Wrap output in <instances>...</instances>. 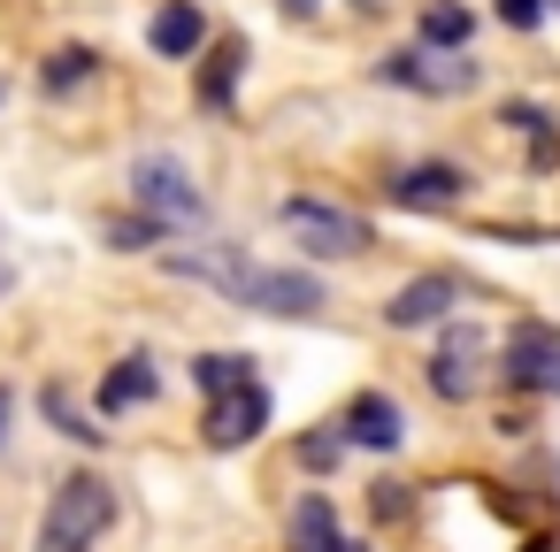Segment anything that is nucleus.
<instances>
[{
	"label": "nucleus",
	"instance_id": "f257e3e1",
	"mask_svg": "<svg viewBox=\"0 0 560 552\" xmlns=\"http://www.w3.org/2000/svg\"><path fill=\"white\" fill-rule=\"evenodd\" d=\"M131 208L154 231H200L208 223V200H200V185L177 154H139L131 162Z\"/></svg>",
	"mask_w": 560,
	"mask_h": 552
},
{
	"label": "nucleus",
	"instance_id": "f03ea898",
	"mask_svg": "<svg viewBox=\"0 0 560 552\" xmlns=\"http://www.w3.org/2000/svg\"><path fill=\"white\" fill-rule=\"evenodd\" d=\"M108 521H116V491H108L101 475H70V483H55V498H47L39 552H85Z\"/></svg>",
	"mask_w": 560,
	"mask_h": 552
},
{
	"label": "nucleus",
	"instance_id": "7ed1b4c3",
	"mask_svg": "<svg viewBox=\"0 0 560 552\" xmlns=\"http://www.w3.org/2000/svg\"><path fill=\"white\" fill-rule=\"evenodd\" d=\"M284 231H292L315 261H353V254H369V223L346 215V208H330V200H284Z\"/></svg>",
	"mask_w": 560,
	"mask_h": 552
},
{
	"label": "nucleus",
	"instance_id": "20e7f679",
	"mask_svg": "<svg viewBox=\"0 0 560 552\" xmlns=\"http://www.w3.org/2000/svg\"><path fill=\"white\" fill-rule=\"evenodd\" d=\"M238 300L261 307V315H292V322H300V315H323V307H330V284L307 277V269H254Z\"/></svg>",
	"mask_w": 560,
	"mask_h": 552
},
{
	"label": "nucleus",
	"instance_id": "39448f33",
	"mask_svg": "<svg viewBox=\"0 0 560 552\" xmlns=\"http://www.w3.org/2000/svg\"><path fill=\"white\" fill-rule=\"evenodd\" d=\"M506 384L514 391H560V330L552 322H514L506 330Z\"/></svg>",
	"mask_w": 560,
	"mask_h": 552
},
{
	"label": "nucleus",
	"instance_id": "423d86ee",
	"mask_svg": "<svg viewBox=\"0 0 560 552\" xmlns=\"http://www.w3.org/2000/svg\"><path fill=\"white\" fill-rule=\"evenodd\" d=\"M376 78L384 85H407V93H468L476 85V62H438L430 47H407V55H384Z\"/></svg>",
	"mask_w": 560,
	"mask_h": 552
},
{
	"label": "nucleus",
	"instance_id": "0eeeda50",
	"mask_svg": "<svg viewBox=\"0 0 560 552\" xmlns=\"http://www.w3.org/2000/svg\"><path fill=\"white\" fill-rule=\"evenodd\" d=\"M261 430H269V391L261 384H238V391H215L208 399V445L215 453H231V445H246Z\"/></svg>",
	"mask_w": 560,
	"mask_h": 552
},
{
	"label": "nucleus",
	"instance_id": "6e6552de",
	"mask_svg": "<svg viewBox=\"0 0 560 552\" xmlns=\"http://www.w3.org/2000/svg\"><path fill=\"white\" fill-rule=\"evenodd\" d=\"M162 269L170 277H192V284H215V292H246V277H254V261L238 254V246H170L162 254Z\"/></svg>",
	"mask_w": 560,
	"mask_h": 552
},
{
	"label": "nucleus",
	"instance_id": "1a4fd4ad",
	"mask_svg": "<svg viewBox=\"0 0 560 552\" xmlns=\"http://www.w3.org/2000/svg\"><path fill=\"white\" fill-rule=\"evenodd\" d=\"M476 353H483V330L476 322H453L445 345L430 353V391L438 399H468L476 391Z\"/></svg>",
	"mask_w": 560,
	"mask_h": 552
},
{
	"label": "nucleus",
	"instance_id": "9d476101",
	"mask_svg": "<svg viewBox=\"0 0 560 552\" xmlns=\"http://www.w3.org/2000/svg\"><path fill=\"white\" fill-rule=\"evenodd\" d=\"M460 300V284L445 277V269H430V277H415V284H399L392 292V307H384V322L392 330H422V322H445V307Z\"/></svg>",
	"mask_w": 560,
	"mask_h": 552
},
{
	"label": "nucleus",
	"instance_id": "9b49d317",
	"mask_svg": "<svg viewBox=\"0 0 560 552\" xmlns=\"http://www.w3.org/2000/svg\"><path fill=\"white\" fill-rule=\"evenodd\" d=\"M338 437H353V445H376V453H399V437H407V422H399V399H392V391H361V399L346 407Z\"/></svg>",
	"mask_w": 560,
	"mask_h": 552
},
{
	"label": "nucleus",
	"instance_id": "f8f14e48",
	"mask_svg": "<svg viewBox=\"0 0 560 552\" xmlns=\"http://www.w3.org/2000/svg\"><path fill=\"white\" fill-rule=\"evenodd\" d=\"M460 192H468V177H460L453 162H422V169H399V177H392V200H399V208H415V215L453 208Z\"/></svg>",
	"mask_w": 560,
	"mask_h": 552
},
{
	"label": "nucleus",
	"instance_id": "ddd939ff",
	"mask_svg": "<svg viewBox=\"0 0 560 552\" xmlns=\"http://www.w3.org/2000/svg\"><path fill=\"white\" fill-rule=\"evenodd\" d=\"M147 39H154V55H162V62H185V55H200V39H208V16H200V0H170V9L147 24Z\"/></svg>",
	"mask_w": 560,
	"mask_h": 552
},
{
	"label": "nucleus",
	"instance_id": "4468645a",
	"mask_svg": "<svg viewBox=\"0 0 560 552\" xmlns=\"http://www.w3.org/2000/svg\"><path fill=\"white\" fill-rule=\"evenodd\" d=\"M154 391H162V376H154L147 353H131V361H116V368L101 376V407H108V414H131V407H147Z\"/></svg>",
	"mask_w": 560,
	"mask_h": 552
},
{
	"label": "nucleus",
	"instance_id": "2eb2a0df",
	"mask_svg": "<svg viewBox=\"0 0 560 552\" xmlns=\"http://www.w3.org/2000/svg\"><path fill=\"white\" fill-rule=\"evenodd\" d=\"M292 552H346V537H338V506H330L323 491H307V498L292 506Z\"/></svg>",
	"mask_w": 560,
	"mask_h": 552
},
{
	"label": "nucleus",
	"instance_id": "dca6fc26",
	"mask_svg": "<svg viewBox=\"0 0 560 552\" xmlns=\"http://www.w3.org/2000/svg\"><path fill=\"white\" fill-rule=\"evenodd\" d=\"M499 124H514V131L529 139V162H537V169H552V162H560V139H552V116H545L537 101H506V116H499Z\"/></svg>",
	"mask_w": 560,
	"mask_h": 552
},
{
	"label": "nucleus",
	"instance_id": "f3484780",
	"mask_svg": "<svg viewBox=\"0 0 560 552\" xmlns=\"http://www.w3.org/2000/svg\"><path fill=\"white\" fill-rule=\"evenodd\" d=\"M192 384H200V399L238 391V384H254V361H246V353H200V361H192Z\"/></svg>",
	"mask_w": 560,
	"mask_h": 552
},
{
	"label": "nucleus",
	"instance_id": "a211bd4d",
	"mask_svg": "<svg viewBox=\"0 0 560 552\" xmlns=\"http://www.w3.org/2000/svg\"><path fill=\"white\" fill-rule=\"evenodd\" d=\"M468 32H476V16L460 0H430L422 9V47H468Z\"/></svg>",
	"mask_w": 560,
	"mask_h": 552
},
{
	"label": "nucleus",
	"instance_id": "6ab92c4d",
	"mask_svg": "<svg viewBox=\"0 0 560 552\" xmlns=\"http://www.w3.org/2000/svg\"><path fill=\"white\" fill-rule=\"evenodd\" d=\"M93 70H101V62H93L85 47H55V55H47V70H39V85H47V93L62 101L70 85H93Z\"/></svg>",
	"mask_w": 560,
	"mask_h": 552
},
{
	"label": "nucleus",
	"instance_id": "aec40b11",
	"mask_svg": "<svg viewBox=\"0 0 560 552\" xmlns=\"http://www.w3.org/2000/svg\"><path fill=\"white\" fill-rule=\"evenodd\" d=\"M238 62H246V47H238V39H223V47L208 55V78H200V101H208V108H231V85H238Z\"/></svg>",
	"mask_w": 560,
	"mask_h": 552
},
{
	"label": "nucleus",
	"instance_id": "412c9836",
	"mask_svg": "<svg viewBox=\"0 0 560 552\" xmlns=\"http://www.w3.org/2000/svg\"><path fill=\"white\" fill-rule=\"evenodd\" d=\"M47 422H55L62 437H78V445H101V437H108V430H93V422L70 407V391H62V384H47Z\"/></svg>",
	"mask_w": 560,
	"mask_h": 552
},
{
	"label": "nucleus",
	"instance_id": "4be33fe9",
	"mask_svg": "<svg viewBox=\"0 0 560 552\" xmlns=\"http://www.w3.org/2000/svg\"><path fill=\"white\" fill-rule=\"evenodd\" d=\"M338 453H346V437H338V430H323V437H300V468H323V475H330V468H338Z\"/></svg>",
	"mask_w": 560,
	"mask_h": 552
},
{
	"label": "nucleus",
	"instance_id": "5701e85b",
	"mask_svg": "<svg viewBox=\"0 0 560 552\" xmlns=\"http://www.w3.org/2000/svg\"><path fill=\"white\" fill-rule=\"evenodd\" d=\"M491 9H499L506 32H537L545 24V0H491Z\"/></svg>",
	"mask_w": 560,
	"mask_h": 552
},
{
	"label": "nucleus",
	"instance_id": "b1692460",
	"mask_svg": "<svg viewBox=\"0 0 560 552\" xmlns=\"http://www.w3.org/2000/svg\"><path fill=\"white\" fill-rule=\"evenodd\" d=\"M154 238H162V231H154L147 215H139V223H108V246H116V254H139V246H154Z\"/></svg>",
	"mask_w": 560,
	"mask_h": 552
},
{
	"label": "nucleus",
	"instance_id": "393cba45",
	"mask_svg": "<svg viewBox=\"0 0 560 552\" xmlns=\"http://www.w3.org/2000/svg\"><path fill=\"white\" fill-rule=\"evenodd\" d=\"M369 506H376V514H392V521H399V514H407V483H376V498H369Z\"/></svg>",
	"mask_w": 560,
	"mask_h": 552
},
{
	"label": "nucleus",
	"instance_id": "a878e982",
	"mask_svg": "<svg viewBox=\"0 0 560 552\" xmlns=\"http://www.w3.org/2000/svg\"><path fill=\"white\" fill-rule=\"evenodd\" d=\"M9 422H16V391L0 384V437H9Z\"/></svg>",
	"mask_w": 560,
	"mask_h": 552
},
{
	"label": "nucleus",
	"instance_id": "bb28decb",
	"mask_svg": "<svg viewBox=\"0 0 560 552\" xmlns=\"http://www.w3.org/2000/svg\"><path fill=\"white\" fill-rule=\"evenodd\" d=\"M9 284H16V269H0V292H9Z\"/></svg>",
	"mask_w": 560,
	"mask_h": 552
},
{
	"label": "nucleus",
	"instance_id": "cd10ccee",
	"mask_svg": "<svg viewBox=\"0 0 560 552\" xmlns=\"http://www.w3.org/2000/svg\"><path fill=\"white\" fill-rule=\"evenodd\" d=\"M346 552H361V544H346Z\"/></svg>",
	"mask_w": 560,
	"mask_h": 552
},
{
	"label": "nucleus",
	"instance_id": "c85d7f7f",
	"mask_svg": "<svg viewBox=\"0 0 560 552\" xmlns=\"http://www.w3.org/2000/svg\"><path fill=\"white\" fill-rule=\"evenodd\" d=\"M552 9H560V0H552Z\"/></svg>",
	"mask_w": 560,
	"mask_h": 552
},
{
	"label": "nucleus",
	"instance_id": "c756f323",
	"mask_svg": "<svg viewBox=\"0 0 560 552\" xmlns=\"http://www.w3.org/2000/svg\"><path fill=\"white\" fill-rule=\"evenodd\" d=\"M0 93H9V85H0Z\"/></svg>",
	"mask_w": 560,
	"mask_h": 552
}]
</instances>
